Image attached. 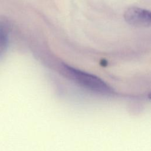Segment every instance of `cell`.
<instances>
[{
	"instance_id": "obj_1",
	"label": "cell",
	"mask_w": 151,
	"mask_h": 151,
	"mask_svg": "<svg viewBox=\"0 0 151 151\" xmlns=\"http://www.w3.org/2000/svg\"><path fill=\"white\" fill-rule=\"evenodd\" d=\"M60 69L63 75L86 89L103 95H110L114 93L113 90L108 84L95 75L65 64H61Z\"/></svg>"
},
{
	"instance_id": "obj_2",
	"label": "cell",
	"mask_w": 151,
	"mask_h": 151,
	"mask_svg": "<svg viewBox=\"0 0 151 151\" xmlns=\"http://www.w3.org/2000/svg\"><path fill=\"white\" fill-rule=\"evenodd\" d=\"M124 18L128 24L135 27H149L151 23L150 11L138 7L128 8L124 12Z\"/></svg>"
}]
</instances>
